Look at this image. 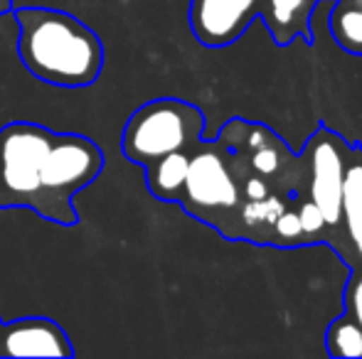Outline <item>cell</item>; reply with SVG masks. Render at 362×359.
Wrapping results in <instances>:
<instances>
[{
	"instance_id": "6da1fadb",
	"label": "cell",
	"mask_w": 362,
	"mask_h": 359,
	"mask_svg": "<svg viewBox=\"0 0 362 359\" xmlns=\"http://www.w3.org/2000/svg\"><path fill=\"white\" fill-rule=\"evenodd\" d=\"M106 165L104 150L81 133H54L13 121L0 128V209H30L57 226H76L74 195Z\"/></svg>"
},
{
	"instance_id": "7a4b0ae2",
	"label": "cell",
	"mask_w": 362,
	"mask_h": 359,
	"mask_svg": "<svg viewBox=\"0 0 362 359\" xmlns=\"http://www.w3.org/2000/svg\"><path fill=\"white\" fill-rule=\"evenodd\" d=\"M18 57L35 79L59 89H86L101 77L104 44L72 13L54 8H13Z\"/></svg>"
},
{
	"instance_id": "3957f363",
	"label": "cell",
	"mask_w": 362,
	"mask_h": 359,
	"mask_svg": "<svg viewBox=\"0 0 362 359\" xmlns=\"http://www.w3.org/2000/svg\"><path fill=\"white\" fill-rule=\"evenodd\" d=\"M205 114L195 104L163 96L139 106L129 116L121 135V150L139 168L175 150H192L202 140Z\"/></svg>"
},
{
	"instance_id": "277c9868",
	"label": "cell",
	"mask_w": 362,
	"mask_h": 359,
	"mask_svg": "<svg viewBox=\"0 0 362 359\" xmlns=\"http://www.w3.org/2000/svg\"><path fill=\"white\" fill-rule=\"evenodd\" d=\"M177 205L190 217L215 226L227 239L234 236L242 195L232 155L217 143V138L210 143L200 140L192 148Z\"/></svg>"
},
{
	"instance_id": "5b68a950",
	"label": "cell",
	"mask_w": 362,
	"mask_h": 359,
	"mask_svg": "<svg viewBox=\"0 0 362 359\" xmlns=\"http://www.w3.org/2000/svg\"><path fill=\"white\" fill-rule=\"evenodd\" d=\"M348 155L350 145L325 126L310 135L303 153L305 168L310 170L308 200L323 212L328 229H338L343 224V178Z\"/></svg>"
},
{
	"instance_id": "8992f818",
	"label": "cell",
	"mask_w": 362,
	"mask_h": 359,
	"mask_svg": "<svg viewBox=\"0 0 362 359\" xmlns=\"http://www.w3.org/2000/svg\"><path fill=\"white\" fill-rule=\"evenodd\" d=\"M264 5L267 0H190V30L202 47H229L264 13Z\"/></svg>"
},
{
	"instance_id": "52a82bcc",
	"label": "cell",
	"mask_w": 362,
	"mask_h": 359,
	"mask_svg": "<svg viewBox=\"0 0 362 359\" xmlns=\"http://www.w3.org/2000/svg\"><path fill=\"white\" fill-rule=\"evenodd\" d=\"M0 357H74V345L52 317L28 315L0 322Z\"/></svg>"
},
{
	"instance_id": "ba28073f",
	"label": "cell",
	"mask_w": 362,
	"mask_h": 359,
	"mask_svg": "<svg viewBox=\"0 0 362 359\" xmlns=\"http://www.w3.org/2000/svg\"><path fill=\"white\" fill-rule=\"evenodd\" d=\"M192 150H175L163 158L153 160L146 165V187L156 200L168 202V205H177L180 200L182 185H185L187 163H190Z\"/></svg>"
},
{
	"instance_id": "9c48e42d",
	"label": "cell",
	"mask_w": 362,
	"mask_h": 359,
	"mask_svg": "<svg viewBox=\"0 0 362 359\" xmlns=\"http://www.w3.org/2000/svg\"><path fill=\"white\" fill-rule=\"evenodd\" d=\"M310 0H267L264 18L272 28L274 39L279 44H286L296 32H303L310 37V30L305 28L310 18Z\"/></svg>"
},
{
	"instance_id": "30bf717a",
	"label": "cell",
	"mask_w": 362,
	"mask_h": 359,
	"mask_svg": "<svg viewBox=\"0 0 362 359\" xmlns=\"http://www.w3.org/2000/svg\"><path fill=\"white\" fill-rule=\"evenodd\" d=\"M325 350L330 357H362V327L348 312L335 317L325 332Z\"/></svg>"
},
{
	"instance_id": "8fae6325",
	"label": "cell",
	"mask_w": 362,
	"mask_h": 359,
	"mask_svg": "<svg viewBox=\"0 0 362 359\" xmlns=\"http://www.w3.org/2000/svg\"><path fill=\"white\" fill-rule=\"evenodd\" d=\"M330 30L343 49L362 54V8L360 5H335Z\"/></svg>"
},
{
	"instance_id": "7c38bea8",
	"label": "cell",
	"mask_w": 362,
	"mask_h": 359,
	"mask_svg": "<svg viewBox=\"0 0 362 359\" xmlns=\"http://www.w3.org/2000/svg\"><path fill=\"white\" fill-rule=\"evenodd\" d=\"M267 244H276V246L305 244L303 226H300L298 212H296V209H284L281 214L276 217V221L272 224V231H269Z\"/></svg>"
},
{
	"instance_id": "4fadbf2b",
	"label": "cell",
	"mask_w": 362,
	"mask_h": 359,
	"mask_svg": "<svg viewBox=\"0 0 362 359\" xmlns=\"http://www.w3.org/2000/svg\"><path fill=\"white\" fill-rule=\"evenodd\" d=\"M298 219H300V226H303V239L305 244H315V241L320 239V236L325 234V229H328V224H325V217L323 212L318 209V205L310 200L300 202L298 205Z\"/></svg>"
},
{
	"instance_id": "5bb4252c",
	"label": "cell",
	"mask_w": 362,
	"mask_h": 359,
	"mask_svg": "<svg viewBox=\"0 0 362 359\" xmlns=\"http://www.w3.org/2000/svg\"><path fill=\"white\" fill-rule=\"evenodd\" d=\"M345 312L362 327V266L353 271V278L345 286Z\"/></svg>"
},
{
	"instance_id": "9a60e30c",
	"label": "cell",
	"mask_w": 362,
	"mask_h": 359,
	"mask_svg": "<svg viewBox=\"0 0 362 359\" xmlns=\"http://www.w3.org/2000/svg\"><path fill=\"white\" fill-rule=\"evenodd\" d=\"M345 229H348V239L353 244L355 254L362 261V214H353V217H343Z\"/></svg>"
},
{
	"instance_id": "2e32d148",
	"label": "cell",
	"mask_w": 362,
	"mask_h": 359,
	"mask_svg": "<svg viewBox=\"0 0 362 359\" xmlns=\"http://www.w3.org/2000/svg\"><path fill=\"white\" fill-rule=\"evenodd\" d=\"M5 13H13V0H0V18Z\"/></svg>"
},
{
	"instance_id": "e0dca14e",
	"label": "cell",
	"mask_w": 362,
	"mask_h": 359,
	"mask_svg": "<svg viewBox=\"0 0 362 359\" xmlns=\"http://www.w3.org/2000/svg\"><path fill=\"white\" fill-rule=\"evenodd\" d=\"M0 322H3V320H0Z\"/></svg>"
}]
</instances>
